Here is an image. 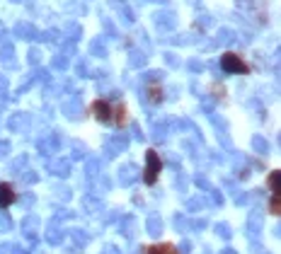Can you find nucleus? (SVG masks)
<instances>
[{"label":"nucleus","instance_id":"1","mask_svg":"<svg viewBox=\"0 0 281 254\" xmlns=\"http://www.w3.org/2000/svg\"><path fill=\"white\" fill-rule=\"evenodd\" d=\"M221 71H223V75H247L250 68H247V63L238 54L228 51V54L221 56Z\"/></svg>","mask_w":281,"mask_h":254},{"label":"nucleus","instance_id":"2","mask_svg":"<svg viewBox=\"0 0 281 254\" xmlns=\"http://www.w3.org/2000/svg\"><path fill=\"white\" fill-rule=\"evenodd\" d=\"M146 160H148V167H146V174H143V181L146 184H155L158 179V172L162 170V163H160V157L155 150H148L146 153Z\"/></svg>","mask_w":281,"mask_h":254},{"label":"nucleus","instance_id":"3","mask_svg":"<svg viewBox=\"0 0 281 254\" xmlns=\"http://www.w3.org/2000/svg\"><path fill=\"white\" fill-rule=\"evenodd\" d=\"M155 25H158L160 29H175V25H177V15L170 12V10H160V12H155Z\"/></svg>","mask_w":281,"mask_h":254},{"label":"nucleus","instance_id":"4","mask_svg":"<svg viewBox=\"0 0 281 254\" xmlns=\"http://www.w3.org/2000/svg\"><path fill=\"white\" fill-rule=\"evenodd\" d=\"M92 111H95V117L100 119V121H112V107H109V102L97 100L92 104Z\"/></svg>","mask_w":281,"mask_h":254},{"label":"nucleus","instance_id":"5","mask_svg":"<svg viewBox=\"0 0 281 254\" xmlns=\"http://www.w3.org/2000/svg\"><path fill=\"white\" fill-rule=\"evenodd\" d=\"M15 201V189L10 184H0V209H8Z\"/></svg>","mask_w":281,"mask_h":254},{"label":"nucleus","instance_id":"6","mask_svg":"<svg viewBox=\"0 0 281 254\" xmlns=\"http://www.w3.org/2000/svg\"><path fill=\"white\" fill-rule=\"evenodd\" d=\"M267 187H269L274 194H281V170H274V172L267 177Z\"/></svg>","mask_w":281,"mask_h":254},{"label":"nucleus","instance_id":"7","mask_svg":"<svg viewBox=\"0 0 281 254\" xmlns=\"http://www.w3.org/2000/svg\"><path fill=\"white\" fill-rule=\"evenodd\" d=\"M146 254H179V252L175 249V245H168V242H162V245L148 247V252H146Z\"/></svg>","mask_w":281,"mask_h":254},{"label":"nucleus","instance_id":"8","mask_svg":"<svg viewBox=\"0 0 281 254\" xmlns=\"http://www.w3.org/2000/svg\"><path fill=\"white\" fill-rule=\"evenodd\" d=\"M17 36H22V39H34V34H37V29L32 27V25H27V22H22V25H17Z\"/></svg>","mask_w":281,"mask_h":254},{"label":"nucleus","instance_id":"9","mask_svg":"<svg viewBox=\"0 0 281 254\" xmlns=\"http://www.w3.org/2000/svg\"><path fill=\"white\" fill-rule=\"evenodd\" d=\"M146 97H148L150 104H160V102H162V90L155 87V85H150L148 92H146Z\"/></svg>","mask_w":281,"mask_h":254},{"label":"nucleus","instance_id":"10","mask_svg":"<svg viewBox=\"0 0 281 254\" xmlns=\"http://www.w3.org/2000/svg\"><path fill=\"white\" fill-rule=\"evenodd\" d=\"M112 119L116 121V126H124V121H126V107L124 104H116V107H112Z\"/></svg>","mask_w":281,"mask_h":254},{"label":"nucleus","instance_id":"11","mask_svg":"<svg viewBox=\"0 0 281 254\" xmlns=\"http://www.w3.org/2000/svg\"><path fill=\"white\" fill-rule=\"evenodd\" d=\"M235 39H238V36H235V32H233V29L223 27V29H221V32H218V44H233Z\"/></svg>","mask_w":281,"mask_h":254},{"label":"nucleus","instance_id":"12","mask_svg":"<svg viewBox=\"0 0 281 254\" xmlns=\"http://www.w3.org/2000/svg\"><path fill=\"white\" fill-rule=\"evenodd\" d=\"M269 211H272L274 216L281 218V194H274L272 199H269Z\"/></svg>","mask_w":281,"mask_h":254},{"label":"nucleus","instance_id":"13","mask_svg":"<svg viewBox=\"0 0 281 254\" xmlns=\"http://www.w3.org/2000/svg\"><path fill=\"white\" fill-rule=\"evenodd\" d=\"M129 61H131V65H136V68H140V65L146 63V56L140 54V51H131V56H129Z\"/></svg>","mask_w":281,"mask_h":254},{"label":"nucleus","instance_id":"14","mask_svg":"<svg viewBox=\"0 0 281 254\" xmlns=\"http://www.w3.org/2000/svg\"><path fill=\"white\" fill-rule=\"evenodd\" d=\"M252 145H254V150H257V153H269V150H267V141H264V138L254 136Z\"/></svg>","mask_w":281,"mask_h":254},{"label":"nucleus","instance_id":"15","mask_svg":"<svg viewBox=\"0 0 281 254\" xmlns=\"http://www.w3.org/2000/svg\"><path fill=\"white\" fill-rule=\"evenodd\" d=\"M187 65H189V71H194V73H201V71H204V68H206V65L201 63L199 58H192V61H189Z\"/></svg>","mask_w":281,"mask_h":254},{"label":"nucleus","instance_id":"16","mask_svg":"<svg viewBox=\"0 0 281 254\" xmlns=\"http://www.w3.org/2000/svg\"><path fill=\"white\" fill-rule=\"evenodd\" d=\"M92 51H95L97 56H104V54H107V51L102 49V41H92Z\"/></svg>","mask_w":281,"mask_h":254},{"label":"nucleus","instance_id":"17","mask_svg":"<svg viewBox=\"0 0 281 254\" xmlns=\"http://www.w3.org/2000/svg\"><path fill=\"white\" fill-rule=\"evenodd\" d=\"M214 97L216 100H225V90L223 87H218V85H214Z\"/></svg>","mask_w":281,"mask_h":254},{"label":"nucleus","instance_id":"18","mask_svg":"<svg viewBox=\"0 0 281 254\" xmlns=\"http://www.w3.org/2000/svg\"><path fill=\"white\" fill-rule=\"evenodd\" d=\"M235 3H238L243 10H252V5H254V0H235Z\"/></svg>","mask_w":281,"mask_h":254},{"label":"nucleus","instance_id":"19","mask_svg":"<svg viewBox=\"0 0 281 254\" xmlns=\"http://www.w3.org/2000/svg\"><path fill=\"white\" fill-rule=\"evenodd\" d=\"M54 65H56V68H66L68 61L63 58V56H56V58H54Z\"/></svg>","mask_w":281,"mask_h":254},{"label":"nucleus","instance_id":"20","mask_svg":"<svg viewBox=\"0 0 281 254\" xmlns=\"http://www.w3.org/2000/svg\"><path fill=\"white\" fill-rule=\"evenodd\" d=\"M197 22H199V25H201V27H208V25H214V19H211V17H206V15H204V17H199Z\"/></svg>","mask_w":281,"mask_h":254},{"label":"nucleus","instance_id":"21","mask_svg":"<svg viewBox=\"0 0 281 254\" xmlns=\"http://www.w3.org/2000/svg\"><path fill=\"white\" fill-rule=\"evenodd\" d=\"M165 58H168V63H170V65H177V63H179V61H177V58H175V56H172V54H168V56H165Z\"/></svg>","mask_w":281,"mask_h":254},{"label":"nucleus","instance_id":"22","mask_svg":"<svg viewBox=\"0 0 281 254\" xmlns=\"http://www.w3.org/2000/svg\"><path fill=\"white\" fill-rule=\"evenodd\" d=\"M39 61V51H32V56H29V63H37Z\"/></svg>","mask_w":281,"mask_h":254},{"label":"nucleus","instance_id":"23","mask_svg":"<svg viewBox=\"0 0 281 254\" xmlns=\"http://www.w3.org/2000/svg\"><path fill=\"white\" fill-rule=\"evenodd\" d=\"M0 87H5V78H0Z\"/></svg>","mask_w":281,"mask_h":254},{"label":"nucleus","instance_id":"24","mask_svg":"<svg viewBox=\"0 0 281 254\" xmlns=\"http://www.w3.org/2000/svg\"><path fill=\"white\" fill-rule=\"evenodd\" d=\"M155 3H170V0H155Z\"/></svg>","mask_w":281,"mask_h":254},{"label":"nucleus","instance_id":"25","mask_svg":"<svg viewBox=\"0 0 281 254\" xmlns=\"http://www.w3.org/2000/svg\"><path fill=\"white\" fill-rule=\"evenodd\" d=\"M276 54H279V61H281V49H279V51H276Z\"/></svg>","mask_w":281,"mask_h":254}]
</instances>
